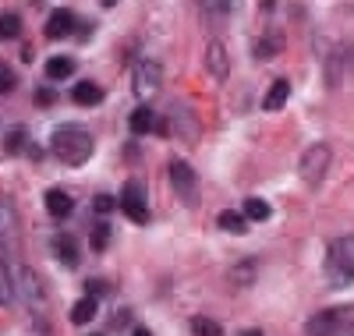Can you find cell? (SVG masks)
Returning a JSON list of instances; mask_svg holds the SVG:
<instances>
[{
    "label": "cell",
    "instance_id": "7a4b0ae2",
    "mask_svg": "<svg viewBox=\"0 0 354 336\" xmlns=\"http://www.w3.org/2000/svg\"><path fill=\"white\" fill-rule=\"evenodd\" d=\"M326 283L333 290H347L354 283V234L337 237L326 252Z\"/></svg>",
    "mask_w": 354,
    "mask_h": 336
},
{
    "label": "cell",
    "instance_id": "d6986e66",
    "mask_svg": "<svg viewBox=\"0 0 354 336\" xmlns=\"http://www.w3.org/2000/svg\"><path fill=\"white\" fill-rule=\"evenodd\" d=\"M110 241V223L106 220H96L93 223V234H88V244H93V252H103Z\"/></svg>",
    "mask_w": 354,
    "mask_h": 336
},
{
    "label": "cell",
    "instance_id": "ffe728a7",
    "mask_svg": "<svg viewBox=\"0 0 354 336\" xmlns=\"http://www.w3.org/2000/svg\"><path fill=\"white\" fill-rule=\"evenodd\" d=\"M283 46V39L280 36H266V39H259L255 43V57L259 60H270V57H277V50Z\"/></svg>",
    "mask_w": 354,
    "mask_h": 336
},
{
    "label": "cell",
    "instance_id": "cb8c5ba5",
    "mask_svg": "<svg viewBox=\"0 0 354 336\" xmlns=\"http://www.w3.org/2000/svg\"><path fill=\"white\" fill-rule=\"evenodd\" d=\"M252 272H255V262H241L238 269H230V277L238 283H252Z\"/></svg>",
    "mask_w": 354,
    "mask_h": 336
},
{
    "label": "cell",
    "instance_id": "8992f818",
    "mask_svg": "<svg viewBox=\"0 0 354 336\" xmlns=\"http://www.w3.org/2000/svg\"><path fill=\"white\" fill-rule=\"evenodd\" d=\"M170 185H174L177 198H181L188 209L198 205V174L185 160H170Z\"/></svg>",
    "mask_w": 354,
    "mask_h": 336
},
{
    "label": "cell",
    "instance_id": "f546056e",
    "mask_svg": "<svg viewBox=\"0 0 354 336\" xmlns=\"http://www.w3.org/2000/svg\"><path fill=\"white\" fill-rule=\"evenodd\" d=\"M245 336H262V333L259 329H245Z\"/></svg>",
    "mask_w": 354,
    "mask_h": 336
},
{
    "label": "cell",
    "instance_id": "9a60e30c",
    "mask_svg": "<svg viewBox=\"0 0 354 336\" xmlns=\"http://www.w3.org/2000/svg\"><path fill=\"white\" fill-rule=\"evenodd\" d=\"M96 312H100V301H96V297H82L75 308H71V322H75V326H85V322L96 319Z\"/></svg>",
    "mask_w": 354,
    "mask_h": 336
},
{
    "label": "cell",
    "instance_id": "277c9868",
    "mask_svg": "<svg viewBox=\"0 0 354 336\" xmlns=\"http://www.w3.org/2000/svg\"><path fill=\"white\" fill-rule=\"evenodd\" d=\"M131 88H135V96L142 103H149L156 100V93L163 88V68H160V60H138L135 64V78H131Z\"/></svg>",
    "mask_w": 354,
    "mask_h": 336
},
{
    "label": "cell",
    "instance_id": "6da1fadb",
    "mask_svg": "<svg viewBox=\"0 0 354 336\" xmlns=\"http://www.w3.org/2000/svg\"><path fill=\"white\" fill-rule=\"evenodd\" d=\"M50 149H53V156L61 163L82 167V163H88V156H93L96 138L82 124H61V128H53V135H50Z\"/></svg>",
    "mask_w": 354,
    "mask_h": 336
},
{
    "label": "cell",
    "instance_id": "484cf974",
    "mask_svg": "<svg viewBox=\"0 0 354 336\" xmlns=\"http://www.w3.org/2000/svg\"><path fill=\"white\" fill-rule=\"evenodd\" d=\"M96 212H100V216H106V212H113V205H121V202H113L110 195H96Z\"/></svg>",
    "mask_w": 354,
    "mask_h": 336
},
{
    "label": "cell",
    "instance_id": "f1b7e54d",
    "mask_svg": "<svg viewBox=\"0 0 354 336\" xmlns=\"http://www.w3.org/2000/svg\"><path fill=\"white\" fill-rule=\"evenodd\" d=\"M135 336H153L149 329H135Z\"/></svg>",
    "mask_w": 354,
    "mask_h": 336
},
{
    "label": "cell",
    "instance_id": "e0dca14e",
    "mask_svg": "<svg viewBox=\"0 0 354 336\" xmlns=\"http://www.w3.org/2000/svg\"><path fill=\"white\" fill-rule=\"evenodd\" d=\"M220 230H227V234H245V230H248V220H245V212L223 209V212H220Z\"/></svg>",
    "mask_w": 354,
    "mask_h": 336
},
{
    "label": "cell",
    "instance_id": "603a6c76",
    "mask_svg": "<svg viewBox=\"0 0 354 336\" xmlns=\"http://www.w3.org/2000/svg\"><path fill=\"white\" fill-rule=\"evenodd\" d=\"M21 145H25V128H21V124H15V128L4 135V149H8V152H18Z\"/></svg>",
    "mask_w": 354,
    "mask_h": 336
},
{
    "label": "cell",
    "instance_id": "3957f363",
    "mask_svg": "<svg viewBox=\"0 0 354 336\" xmlns=\"http://www.w3.org/2000/svg\"><path fill=\"white\" fill-rule=\"evenodd\" d=\"M354 329V304H340V308H326L308 319V336H340Z\"/></svg>",
    "mask_w": 354,
    "mask_h": 336
},
{
    "label": "cell",
    "instance_id": "52a82bcc",
    "mask_svg": "<svg viewBox=\"0 0 354 336\" xmlns=\"http://www.w3.org/2000/svg\"><path fill=\"white\" fill-rule=\"evenodd\" d=\"M121 209H124V216L131 220V223H149V202H145V192H142V185L138 180H128V185L121 188Z\"/></svg>",
    "mask_w": 354,
    "mask_h": 336
},
{
    "label": "cell",
    "instance_id": "4dcf8cb0",
    "mask_svg": "<svg viewBox=\"0 0 354 336\" xmlns=\"http://www.w3.org/2000/svg\"><path fill=\"white\" fill-rule=\"evenodd\" d=\"M96 336H100V333H96Z\"/></svg>",
    "mask_w": 354,
    "mask_h": 336
},
{
    "label": "cell",
    "instance_id": "ac0fdd59",
    "mask_svg": "<svg viewBox=\"0 0 354 336\" xmlns=\"http://www.w3.org/2000/svg\"><path fill=\"white\" fill-rule=\"evenodd\" d=\"M57 259H61L68 269H75L78 265V248H75V237H57Z\"/></svg>",
    "mask_w": 354,
    "mask_h": 336
},
{
    "label": "cell",
    "instance_id": "7c38bea8",
    "mask_svg": "<svg viewBox=\"0 0 354 336\" xmlns=\"http://www.w3.org/2000/svg\"><path fill=\"white\" fill-rule=\"evenodd\" d=\"M153 128H163L160 120H156V113H153V106H138V110L131 113V131H135V135H149Z\"/></svg>",
    "mask_w": 354,
    "mask_h": 336
},
{
    "label": "cell",
    "instance_id": "2e32d148",
    "mask_svg": "<svg viewBox=\"0 0 354 336\" xmlns=\"http://www.w3.org/2000/svg\"><path fill=\"white\" fill-rule=\"evenodd\" d=\"M273 216V205L266 202V198H248L245 202V220H255V223H266Z\"/></svg>",
    "mask_w": 354,
    "mask_h": 336
},
{
    "label": "cell",
    "instance_id": "30bf717a",
    "mask_svg": "<svg viewBox=\"0 0 354 336\" xmlns=\"http://www.w3.org/2000/svg\"><path fill=\"white\" fill-rule=\"evenodd\" d=\"M71 209H75V202H71L68 192H61V188H50L46 192V212H50L53 220H64Z\"/></svg>",
    "mask_w": 354,
    "mask_h": 336
},
{
    "label": "cell",
    "instance_id": "83f0119b",
    "mask_svg": "<svg viewBox=\"0 0 354 336\" xmlns=\"http://www.w3.org/2000/svg\"><path fill=\"white\" fill-rule=\"evenodd\" d=\"M36 100H39V103H53V93H50V88H39Z\"/></svg>",
    "mask_w": 354,
    "mask_h": 336
},
{
    "label": "cell",
    "instance_id": "7402d4cb",
    "mask_svg": "<svg viewBox=\"0 0 354 336\" xmlns=\"http://www.w3.org/2000/svg\"><path fill=\"white\" fill-rule=\"evenodd\" d=\"M0 32H4V39H15L21 32V18L18 15H4L0 18Z\"/></svg>",
    "mask_w": 354,
    "mask_h": 336
},
{
    "label": "cell",
    "instance_id": "d4e9b609",
    "mask_svg": "<svg viewBox=\"0 0 354 336\" xmlns=\"http://www.w3.org/2000/svg\"><path fill=\"white\" fill-rule=\"evenodd\" d=\"M230 15V4H202V18H227Z\"/></svg>",
    "mask_w": 354,
    "mask_h": 336
},
{
    "label": "cell",
    "instance_id": "9c48e42d",
    "mask_svg": "<svg viewBox=\"0 0 354 336\" xmlns=\"http://www.w3.org/2000/svg\"><path fill=\"white\" fill-rule=\"evenodd\" d=\"M205 71H209L216 82H223L230 75V64H227V50L223 43H209L205 46Z\"/></svg>",
    "mask_w": 354,
    "mask_h": 336
},
{
    "label": "cell",
    "instance_id": "5b68a950",
    "mask_svg": "<svg viewBox=\"0 0 354 336\" xmlns=\"http://www.w3.org/2000/svg\"><path fill=\"white\" fill-rule=\"evenodd\" d=\"M298 170H301V180H305L308 188H319L322 177H326V170H330V145H322V142L308 145Z\"/></svg>",
    "mask_w": 354,
    "mask_h": 336
},
{
    "label": "cell",
    "instance_id": "44dd1931",
    "mask_svg": "<svg viewBox=\"0 0 354 336\" xmlns=\"http://www.w3.org/2000/svg\"><path fill=\"white\" fill-rule=\"evenodd\" d=\"M192 329H195V336H223V329H220V322H213V319H192Z\"/></svg>",
    "mask_w": 354,
    "mask_h": 336
},
{
    "label": "cell",
    "instance_id": "ba28073f",
    "mask_svg": "<svg viewBox=\"0 0 354 336\" xmlns=\"http://www.w3.org/2000/svg\"><path fill=\"white\" fill-rule=\"evenodd\" d=\"M78 18L68 11V8H57L50 18H46V36L50 39H64V36H71V32H78Z\"/></svg>",
    "mask_w": 354,
    "mask_h": 336
},
{
    "label": "cell",
    "instance_id": "5bb4252c",
    "mask_svg": "<svg viewBox=\"0 0 354 336\" xmlns=\"http://www.w3.org/2000/svg\"><path fill=\"white\" fill-rule=\"evenodd\" d=\"M71 75H75V60L71 57H50L46 60V78L50 82H64Z\"/></svg>",
    "mask_w": 354,
    "mask_h": 336
},
{
    "label": "cell",
    "instance_id": "4fadbf2b",
    "mask_svg": "<svg viewBox=\"0 0 354 336\" xmlns=\"http://www.w3.org/2000/svg\"><path fill=\"white\" fill-rule=\"evenodd\" d=\"M287 100H290V82H287V78H277V82H273V88L266 93L262 106H266V110H280Z\"/></svg>",
    "mask_w": 354,
    "mask_h": 336
},
{
    "label": "cell",
    "instance_id": "8fae6325",
    "mask_svg": "<svg viewBox=\"0 0 354 336\" xmlns=\"http://www.w3.org/2000/svg\"><path fill=\"white\" fill-rule=\"evenodd\" d=\"M71 100H75L78 106H96V103H103V88H100L96 82H75Z\"/></svg>",
    "mask_w": 354,
    "mask_h": 336
},
{
    "label": "cell",
    "instance_id": "4316f807",
    "mask_svg": "<svg viewBox=\"0 0 354 336\" xmlns=\"http://www.w3.org/2000/svg\"><path fill=\"white\" fill-rule=\"evenodd\" d=\"M0 88H4V93H11V88H15V71L8 64L0 68Z\"/></svg>",
    "mask_w": 354,
    "mask_h": 336
}]
</instances>
